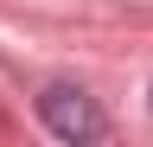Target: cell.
Segmentation results:
<instances>
[{
    "label": "cell",
    "mask_w": 153,
    "mask_h": 147,
    "mask_svg": "<svg viewBox=\"0 0 153 147\" xmlns=\"http://www.w3.org/2000/svg\"><path fill=\"white\" fill-rule=\"evenodd\" d=\"M38 122H45L57 141H102L108 134V115L96 109V96H83V90H70V83H51L45 96H38Z\"/></svg>",
    "instance_id": "6da1fadb"
}]
</instances>
